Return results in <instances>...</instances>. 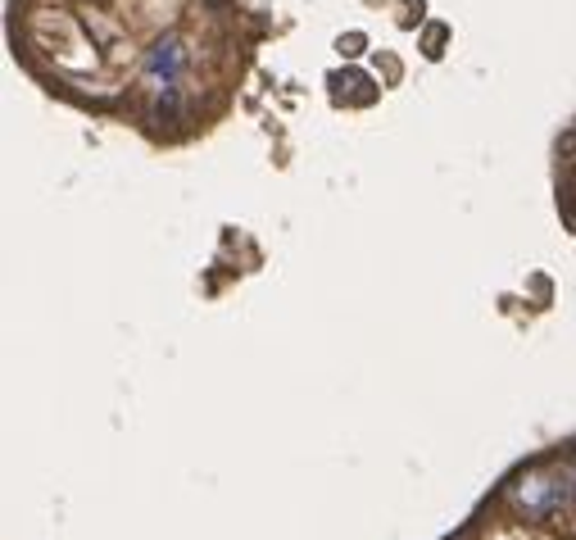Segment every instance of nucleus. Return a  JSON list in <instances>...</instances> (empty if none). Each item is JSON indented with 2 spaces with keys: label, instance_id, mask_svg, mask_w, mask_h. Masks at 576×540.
<instances>
[{
  "label": "nucleus",
  "instance_id": "1",
  "mask_svg": "<svg viewBox=\"0 0 576 540\" xmlns=\"http://www.w3.org/2000/svg\"><path fill=\"white\" fill-rule=\"evenodd\" d=\"M513 500H518L531 518H549V513L563 504V486L549 482V477H522L518 491H513Z\"/></svg>",
  "mask_w": 576,
  "mask_h": 540
},
{
  "label": "nucleus",
  "instance_id": "2",
  "mask_svg": "<svg viewBox=\"0 0 576 540\" xmlns=\"http://www.w3.org/2000/svg\"><path fill=\"white\" fill-rule=\"evenodd\" d=\"M177 73H182V41H159L155 50H150V59H146V82L150 87H159V91H173V82H177Z\"/></svg>",
  "mask_w": 576,
  "mask_h": 540
},
{
  "label": "nucleus",
  "instance_id": "3",
  "mask_svg": "<svg viewBox=\"0 0 576 540\" xmlns=\"http://www.w3.org/2000/svg\"><path fill=\"white\" fill-rule=\"evenodd\" d=\"M359 46H363V37H341V50H350V55H354Z\"/></svg>",
  "mask_w": 576,
  "mask_h": 540
},
{
  "label": "nucleus",
  "instance_id": "4",
  "mask_svg": "<svg viewBox=\"0 0 576 540\" xmlns=\"http://www.w3.org/2000/svg\"><path fill=\"white\" fill-rule=\"evenodd\" d=\"M572 500H576V495H572Z\"/></svg>",
  "mask_w": 576,
  "mask_h": 540
}]
</instances>
